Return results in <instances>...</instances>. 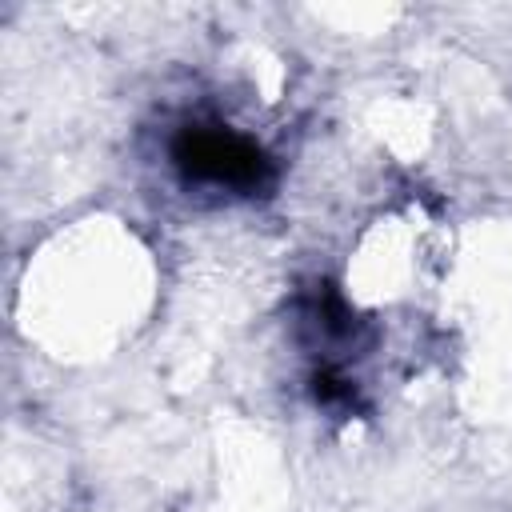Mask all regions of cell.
Returning <instances> with one entry per match:
<instances>
[{"mask_svg":"<svg viewBox=\"0 0 512 512\" xmlns=\"http://www.w3.org/2000/svg\"><path fill=\"white\" fill-rule=\"evenodd\" d=\"M172 168L184 184L232 196H260L276 184L272 156L252 136L216 120H192L172 136Z\"/></svg>","mask_w":512,"mask_h":512,"instance_id":"cell-1","label":"cell"},{"mask_svg":"<svg viewBox=\"0 0 512 512\" xmlns=\"http://www.w3.org/2000/svg\"><path fill=\"white\" fill-rule=\"evenodd\" d=\"M312 396H316V404H324V408H352V404H356L352 380H344L336 368H320V372L312 376Z\"/></svg>","mask_w":512,"mask_h":512,"instance_id":"cell-2","label":"cell"}]
</instances>
